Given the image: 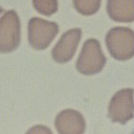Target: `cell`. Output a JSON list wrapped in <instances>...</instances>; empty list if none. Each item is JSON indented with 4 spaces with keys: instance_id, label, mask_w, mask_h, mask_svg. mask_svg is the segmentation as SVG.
Instances as JSON below:
<instances>
[{
    "instance_id": "1",
    "label": "cell",
    "mask_w": 134,
    "mask_h": 134,
    "mask_svg": "<svg viewBox=\"0 0 134 134\" xmlns=\"http://www.w3.org/2000/svg\"><path fill=\"white\" fill-rule=\"evenodd\" d=\"M110 54L117 60H127L134 56V31L129 27L111 28L105 38Z\"/></svg>"
},
{
    "instance_id": "2",
    "label": "cell",
    "mask_w": 134,
    "mask_h": 134,
    "mask_svg": "<svg viewBox=\"0 0 134 134\" xmlns=\"http://www.w3.org/2000/svg\"><path fill=\"white\" fill-rule=\"evenodd\" d=\"M107 62L100 42L95 39L87 40L77 60V70L83 75H95L103 69Z\"/></svg>"
},
{
    "instance_id": "3",
    "label": "cell",
    "mask_w": 134,
    "mask_h": 134,
    "mask_svg": "<svg viewBox=\"0 0 134 134\" xmlns=\"http://www.w3.org/2000/svg\"><path fill=\"white\" fill-rule=\"evenodd\" d=\"M108 118L114 123L125 125L134 118V90L122 88L116 92L108 104Z\"/></svg>"
},
{
    "instance_id": "4",
    "label": "cell",
    "mask_w": 134,
    "mask_h": 134,
    "mask_svg": "<svg viewBox=\"0 0 134 134\" xmlns=\"http://www.w3.org/2000/svg\"><path fill=\"white\" fill-rule=\"evenodd\" d=\"M81 29L74 28L63 35L52 51L53 58L56 62L64 63L72 59L81 39Z\"/></svg>"
},
{
    "instance_id": "5",
    "label": "cell",
    "mask_w": 134,
    "mask_h": 134,
    "mask_svg": "<svg viewBox=\"0 0 134 134\" xmlns=\"http://www.w3.org/2000/svg\"><path fill=\"white\" fill-rule=\"evenodd\" d=\"M56 126L62 133H83L86 123L80 112L67 110L59 114L57 120H56Z\"/></svg>"
},
{
    "instance_id": "6",
    "label": "cell",
    "mask_w": 134,
    "mask_h": 134,
    "mask_svg": "<svg viewBox=\"0 0 134 134\" xmlns=\"http://www.w3.org/2000/svg\"><path fill=\"white\" fill-rule=\"evenodd\" d=\"M107 12L111 19L121 23L134 21V0H108Z\"/></svg>"
},
{
    "instance_id": "7",
    "label": "cell",
    "mask_w": 134,
    "mask_h": 134,
    "mask_svg": "<svg viewBox=\"0 0 134 134\" xmlns=\"http://www.w3.org/2000/svg\"><path fill=\"white\" fill-rule=\"evenodd\" d=\"M102 0H73L76 10L83 15H92L101 7Z\"/></svg>"
}]
</instances>
